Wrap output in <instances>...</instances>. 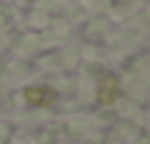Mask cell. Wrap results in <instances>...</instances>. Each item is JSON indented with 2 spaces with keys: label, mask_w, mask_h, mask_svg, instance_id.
Masks as SVG:
<instances>
[{
  "label": "cell",
  "mask_w": 150,
  "mask_h": 144,
  "mask_svg": "<svg viewBox=\"0 0 150 144\" xmlns=\"http://www.w3.org/2000/svg\"><path fill=\"white\" fill-rule=\"evenodd\" d=\"M120 97V80L114 75H103L100 83H97V103L100 105H111Z\"/></svg>",
  "instance_id": "6da1fadb"
},
{
  "label": "cell",
  "mask_w": 150,
  "mask_h": 144,
  "mask_svg": "<svg viewBox=\"0 0 150 144\" xmlns=\"http://www.w3.org/2000/svg\"><path fill=\"white\" fill-rule=\"evenodd\" d=\"M22 97H25L28 105H47V103L56 100V91L53 89H45V86H28Z\"/></svg>",
  "instance_id": "7a4b0ae2"
}]
</instances>
